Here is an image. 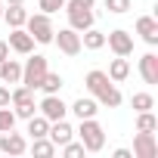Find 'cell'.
I'll return each instance as SVG.
<instances>
[{"mask_svg": "<svg viewBox=\"0 0 158 158\" xmlns=\"http://www.w3.org/2000/svg\"><path fill=\"white\" fill-rule=\"evenodd\" d=\"M84 84H87V90L96 96V102H99V106H106V109H118V106H121V93H118L115 81H112L106 71H99V68L87 71Z\"/></svg>", "mask_w": 158, "mask_h": 158, "instance_id": "1", "label": "cell"}, {"mask_svg": "<svg viewBox=\"0 0 158 158\" xmlns=\"http://www.w3.org/2000/svg\"><path fill=\"white\" fill-rule=\"evenodd\" d=\"M77 136L84 143V152H99L106 146V130L96 118H81V127H77Z\"/></svg>", "mask_w": 158, "mask_h": 158, "instance_id": "2", "label": "cell"}, {"mask_svg": "<svg viewBox=\"0 0 158 158\" xmlns=\"http://www.w3.org/2000/svg\"><path fill=\"white\" fill-rule=\"evenodd\" d=\"M44 74H47V56L34 53V56L22 65V81H19V84H25L28 90H37L40 81H44Z\"/></svg>", "mask_w": 158, "mask_h": 158, "instance_id": "3", "label": "cell"}, {"mask_svg": "<svg viewBox=\"0 0 158 158\" xmlns=\"http://www.w3.org/2000/svg\"><path fill=\"white\" fill-rule=\"evenodd\" d=\"M28 34L34 37V44H53V34H56V28H53V22H50V16L47 13H37V16H28Z\"/></svg>", "mask_w": 158, "mask_h": 158, "instance_id": "4", "label": "cell"}, {"mask_svg": "<svg viewBox=\"0 0 158 158\" xmlns=\"http://www.w3.org/2000/svg\"><path fill=\"white\" fill-rule=\"evenodd\" d=\"M53 44L65 53V56H77L84 47H81V34H77L74 28H62V31H56L53 34Z\"/></svg>", "mask_w": 158, "mask_h": 158, "instance_id": "5", "label": "cell"}, {"mask_svg": "<svg viewBox=\"0 0 158 158\" xmlns=\"http://www.w3.org/2000/svg\"><path fill=\"white\" fill-rule=\"evenodd\" d=\"M37 112L47 118V121H59V118H65V112H68V106L59 99V93H47L44 99H40V106H37Z\"/></svg>", "mask_w": 158, "mask_h": 158, "instance_id": "6", "label": "cell"}, {"mask_svg": "<svg viewBox=\"0 0 158 158\" xmlns=\"http://www.w3.org/2000/svg\"><path fill=\"white\" fill-rule=\"evenodd\" d=\"M155 155H158V143H155V133L136 130V136H133V158H155Z\"/></svg>", "mask_w": 158, "mask_h": 158, "instance_id": "7", "label": "cell"}, {"mask_svg": "<svg viewBox=\"0 0 158 158\" xmlns=\"http://www.w3.org/2000/svg\"><path fill=\"white\" fill-rule=\"evenodd\" d=\"M0 152H3V155H25L28 152V139L22 133L3 130V133H0Z\"/></svg>", "mask_w": 158, "mask_h": 158, "instance_id": "8", "label": "cell"}, {"mask_svg": "<svg viewBox=\"0 0 158 158\" xmlns=\"http://www.w3.org/2000/svg\"><path fill=\"white\" fill-rule=\"evenodd\" d=\"M106 44L112 47V53H115V56H130V53H133V34H127L124 28L112 31V34L106 37Z\"/></svg>", "mask_w": 158, "mask_h": 158, "instance_id": "9", "label": "cell"}, {"mask_svg": "<svg viewBox=\"0 0 158 158\" xmlns=\"http://www.w3.org/2000/svg\"><path fill=\"white\" fill-rule=\"evenodd\" d=\"M47 136H50V139H53V146L59 149V146H65L68 139H74V130H71V124H68L65 118H59V121H50Z\"/></svg>", "mask_w": 158, "mask_h": 158, "instance_id": "10", "label": "cell"}, {"mask_svg": "<svg viewBox=\"0 0 158 158\" xmlns=\"http://www.w3.org/2000/svg\"><path fill=\"white\" fill-rule=\"evenodd\" d=\"M6 44H10V50H16V53H22V56H28V53L34 50V37H31L25 28H13Z\"/></svg>", "mask_w": 158, "mask_h": 158, "instance_id": "11", "label": "cell"}, {"mask_svg": "<svg viewBox=\"0 0 158 158\" xmlns=\"http://www.w3.org/2000/svg\"><path fill=\"white\" fill-rule=\"evenodd\" d=\"M136 34H139L149 47H155V44H158V22H155L152 16H139V19H136Z\"/></svg>", "mask_w": 158, "mask_h": 158, "instance_id": "12", "label": "cell"}, {"mask_svg": "<svg viewBox=\"0 0 158 158\" xmlns=\"http://www.w3.org/2000/svg\"><path fill=\"white\" fill-rule=\"evenodd\" d=\"M68 28H74L77 34L93 28V10H68Z\"/></svg>", "mask_w": 158, "mask_h": 158, "instance_id": "13", "label": "cell"}, {"mask_svg": "<svg viewBox=\"0 0 158 158\" xmlns=\"http://www.w3.org/2000/svg\"><path fill=\"white\" fill-rule=\"evenodd\" d=\"M139 74L146 84H158V56L155 53H146L139 59Z\"/></svg>", "mask_w": 158, "mask_h": 158, "instance_id": "14", "label": "cell"}, {"mask_svg": "<svg viewBox=\"0 0 158 158\" xmlns=\"http://www.w3.org/2000/svg\"><path fill=\"white\" fill-rule=\"evenodd\" d=\"M3 19H6L10 28H22V25L28 22V10H25V3H10V10H3Z\"/></svg>", "mask_w": 158, "mask_h": 158, "instance_id": "15", "label": "cell"}, {"mask_svg": "<svg viewBox=\"0 0 158 158\" xmlns=\"http://www.w3.org/2000/svg\"><path fill=\"white\" fill-rule=\"evenodd\" d=\"M71 112H74L77 118H96L99 102H96V99H90V96H81V99H74V102H71Z\"/></svg>", "mask_w": 158, "mask_h": 158, "instance_id": "16", "label": "cell"}, {"mask_svg": "<svg viewBox=\"0 0 158 158\" xmlns=\"http://www.w3.org/2000/svg\"><path fill=\"white\" fill-rule=\"evenodd\" d=\"M0 81L6 84H19L22 81V65L16 59H3V68H0Z\"/></svg>", "mask_w": 158, "mask_h": 158, "instance_id": "17", "label": "cell"}, {"mask_svg": "<svg viewBox=\"0 0 158 158\" xmlns=\"http://www.w3.org/2000/svg\"><path fill=\"white\" fill-rule=\"evenodd\" d=\"M127 74H130V62H127V56L112 59V65H109V77H112V81H115V84H121Z\"/></svg>", "mask_w": 158, "mask_h": 158, "instance_id": "18", "label": "cell"}, {"mask_svg": "<svg viewBox=\"0 0 158 158\" xmlns=\"http://www.w3.org/2000/svg\"><path fill=\"white\" fill-rule=\"evenodd\" d=\"M81 47H87V50H102V47H106V34L96 31V28H87V31H81Z\"/></svg>", "mask_w": 158, "mask_h": 158, "instance_id": "19", "label": "cell"}, {"mask_svg": "<svg viewBox=\"0 0 158 158\" xmlns=\"http://www.w3.org/2000/svg\"><path fill=\"white\" fill-rule=\"evenodd\" d=\"M31 152H34L37 158H53L59 149L53 146V139H50V136H37V139L31 143Z\"/></svg>", "mask_w": 158, "mask_h": 158, "instance_id": "20", "label": "cell"}, {"mask_svg": "<svg viewBox=\"0 0 158 158\" xmlns=\"http://www.w3.org/2000/svg\"><path fill=\"white\" fill-rule=\"evenodd\" d=\"M62 84H65V81H62V74H56V71H50V68H47V74H44V81H40V87H37V90H44V93H59V90H62Z\"/></svg>", "mask_w": 158, "mask_h": 158, "instance_id": "21", "label": "cell"}, {"mask_svg": "<svg viewBox=\"0 0 158 158\" xmlns=\"http://www.w3.org/2000/svg\"><path fill=\"white\" fill-rule=\"evenodd\" d=\"M47 130H50V121H47L44 115H31V118H28V133H31V139L47 136Z\"/></svg>", "mask_w": 158, "mask_h": 158, "instance_id": "22", "label": "cell"}, {"mask_svg": "<svg viewBox=\"0 0 158 158\" xmlns=\"http://www.w3.org/2000/svg\"><path fill=\"white\" fill-rule=\"evenodd\" d=\"M136 130H146V133H155L158 130V118L152 115V109L149 112H136Z\"/></svg>", "mask_w": 158, "mask_h": 158, "instance_id": "23", "label": "cell"}, {"mask_svg": "<svg viewBox=\"0 0 158 158\" xmlns=\"http://www.w3.org/2000/svg\"><path fill=\"white\" fill-rule=\"evenodd\" d=\"M130 106H133L136 112H149V109L155 106V99H152V93H133V96H130Z\"/></svg>", "mask_w": 158, "mask_h": 158, "instance_id": "24", "label": "cell"}, {"mask_svg": "<svg viewBox=\"0 0 158 158\" xmlns=\"http://www.w3.org/2000/svg\"><path fill=\"white\" fill-rule=\"evenodd\" d=\"M16 127V112H10V106H0V133Z\"/></svg>", "mask_w": 158, "mask_h": 158, "instance_id": "25", "label": "cell"}, {"mask_svg": "<svg viewBox=\"0 0 158 158\" xmlns=\"http://www.w3.org/2000/svg\"><path fill=\"white\" fill-rule=\"evenodd\" d=\"M31 115H37V106H34V99H25V102H19L16 106V118H31Z\"/></svg>", "mask_w": 158, "mask_h": 158, "instance_id": "26", "label": "cell"}, {"mask_svg": "<svg viewBox=\"0 0 158 158\" xmlns=\"http://www.w3.org/2000/svg\"><path fill=\"white\" fill-rule=\"evenodd\" d=\"M59 149H62L65 158H81V155H84V143H71V139H68V143L59 146Z\"/></svg>", "mask_w": 158, "mask_h": 158, "instance_id": "27", "label": "cell"}, {"mask_svg": "<svg viewBox=\"0 0 158 158\" xmlns=\"http://www.w3.org/2000/svg\"><path fill=\"white\" fill-rule=\"evenodd\" d=\"M106 10L115 13V16H124L130 10V0H106Z\"/></svg>", "mask_w": 158, "mask_h": 158, "instance_id": "28", "label": "cell"}, {"mask_svg": "<svg viewBox=\"0 0 158 158\" xmlns=\"http://www.w3.org/2000/svg\"><path fill=\"white\" fill-rule=\"evenodd\" d=\"M96 0H65V13L68 10H93Z\"/></svg>", "mask_w": 158, "mask_h": 158, "instance_id": "29", "label": "cell"}, {"mask_svg": "<svg viewBox=\"0 0 158 158\" xmlns=\"http://www.w3.org/2000/svg\"><path fill=\"white\" fill-rule=\"evenodd\" d=\"M65 6V0H40V10L50 16V13H56V10H62Z\"/></svg>", "mask_w": 158, "mask_h": 158, "instance_id": "30", "label": "cell"}, {"mask_svg": "<svg viewBox=\"0 0 158 158\" xmlns=\"http://www.w3.org/2000/svg\"><path fill=\"white\" fill-rule=\"evenodd\" d=\"M3 59H10V44L0 40V62H3Z\"/></svg>", "mask_w": 158, "mask_h": 158, "instance_id": "31", "label": "cell"}, {"mask_svg": "<svg viewBox=\"0 0 158 158\" xmlns=\"http://www.w3.org/2000/svg\"><path fill=\"white\" fill-rule=\"evenodd\" d=\"M0 106H10V87H0Z\"/></svg>", "mask_w": 158, "mask_h": 158, "instance_id": "32", "label": "cell"}, {"mask_svg": "<svg viewBox=\"0 0 158 158\" xmlns=\"http://www.w3.org/2000/svg\"><path fill=\"white\" fill-rule=\"evenodd\" d=\"M115 158H133L130 149H115Z\"/></svg>", "mask_w": 158, "mask_h": 158, "instance_id": "33", "label": "cell"}, {"mask_svg": "<svg viewBox=\"0 0 158 158\" xmlns=\"http://www.w3.org/2000/svg\"><path fill=\"white\" fill-rule=\"evenodd\" d=\"M6 3H25V0H6Z\"/></svg>", "mask_w": 158, "mask_h": 158, "instance_id": "34", "label": "cell"}, {"mask_svg": "<svg viewBox=\"0 0 158 158\" xmlns=\"http://www.w3.org/2000/svg\"><path fill=\"white\" fill-rule=\"evenodd\" d=\"M0 19H3V6H0Z\"/></svg>", "mask_w": 158, "mask_h": 158, "instance_id": "35", "label": "cell"}, {"mask_svg": "<svg viewBox=\"0 0 158 158\" xmlns=\"http://www.w3.org/2000/svg\"><path fill=\"white\" fill-rule=\"evenodd\" d=\"M0 68H3V62H0Z\"/></svg>", "mask_w": 158, "mask_h": 158, "instance_id": "36", "label": "cell"}]
</instances>
